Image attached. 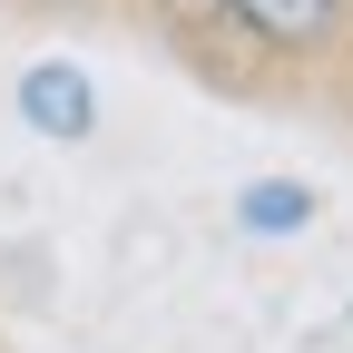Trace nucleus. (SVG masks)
Returning <instances> with one entry per match:
<instances>
[{"label": "nucleus", "instance_id": "nucleus-3", "mask_svg": "<svg viewBox=\"0 0 353 353\" xmlns=\"http://www.w3.org/2000/svg\"><path fill=\"white\" fill-rule=\"evenodd\" d=\"M245 226H265V236L304 226V187H255V196H245Z\"/></svg>", "mask_w": 353, "mask_h": 353}, {"label": "nucleus", "instance_id": "nucleus-2", "mask_svg": "<svg viewBox=\"0 0 353 353\" xmlns=\"http://www.w3.org/2000/svg\"><path fill=\"white\" fill-rule=\"evenodd\" d=\"M226 10L245 30H265V39H314L324 30V0H226Z\"/></svg>", "mask_w": 353, "mask_h": 353}, {"label": "nucleus", "instance_id": "nucleus-1", "mask_svg": "<svg viewBox=\"0 0 353 353\" xmlns=\"http://www.w3.org/2000/svg\"><path fill=\"white\" fill-rule=\"evenodd\" d=\"M20 108H30V128H50V138H79V128H88V79L69 59H39L20 79Z\"/></svg>", "mask_w": 353, "mask_h": 353}]
</instances>
